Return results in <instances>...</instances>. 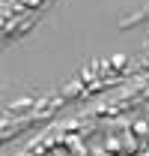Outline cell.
Returning <instances> with one entry per match:
<instances>
[{
	"mask_svg": "<svg viewBox=\"0 0 149 156\" xmlns=\"http://www.w3.org/2000/svg\"><path fill=\"white\" fill-rule=\"evenodd\" d=\"M134 132H137V135H146V132H149V123H146V120H134Z\"/></svg>",
	"mask_w": 149,
	"mask_h": 156,
	"instance_id": "6da1fadb",
	"label": "cell"
},
{
	"mask_svg": "<svg viewBox=\"0 0 149 156\" xmlns=\"http://www.w3.org/2000/svg\"><path fill=\"white\" fill-rule=\"evenodd\" d=\"M143 156H149V153H143Z\"/></svg>",
	"mask_w": 149,
	"mask_h": 156,
	"instance_id": "7a4b0ae2",
	"label": "cell"
}]
</instances>
